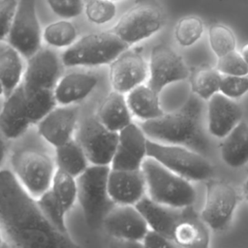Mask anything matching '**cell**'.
Here are the masks:
<instances>
[{
    "label": "cell",
    "mask_w": 248,
    "mask_h": 248,
    "mask_svg": "<svg viewBox=\"0 0 248 248\" xmlns=\"http://www.w3.org/2000/svg\"><path fill=\"white\" fill-rule=\"evenodd\" d=\"M0 228L16 247L72 248L78 246L46 218L37 199L20 184L13 171L0 170Z\"/></svg>",
    "instance_id": "obj_1"
},
{
    "label": "cell",
    "mask_w": 248,
    "mask_h": 248,
    "mask_svg": "<svg viewBox=\"0 0 248 248\" xmlns=\"http://www.w3.org/2000/svg\"><path fill=\"white\" fill-rule=\"evenodd\" d=\"M204 104L193 93L177 109L142 121L140 128L147 139L168 144H178L205 154L209 148L202 126Z\"/></svg>",
    "instance_id": "obj_2"
},
{
    "label": "cell",
    "mask_w": 248,
    "mask_h": 248,
    "mask_svg": "<svg viewBox=\"0 0 248 248\" xmlns=\"http://www.w3.org/2000/svg\"><path fill=\"white\" fill-rule=\"evenodd\" d=\"M148 197L155 202L174 207L192 205L196 190L189 180L166 168L152 157L146 156L141 165Z\"/></svg>",
    "instance_id": "obj_3"
},
{
    "label": "cell",
    "mask_w": 248,
    "mask_h": 248,
    "mask_svg": "<svg viewBox=\"0 0 248 248\" xmlns=\"http://www.w3.org/2000/svg\"><path fill=\"white\" fill-rule=\"evenodd\" d=\"M109 170L108 165H92L76 177L78 200L90 229L100 228L105 216L115 204L108 192Z\"/></svg>",
    "instance_id": "obj_4"
},
{
    "label": "cell",
    "mask_w": 248,
    "mask_h": 248,
    "mask_svg": "<svg viewBox=\"0 0 248 248\" xmlns=\"http://www.w3.org/2000/svg\"><path fill=\"white\" fill-rule=\"evenodd\" d=\"M128 47L111 30L89 33L67 47L62 63L67 67L109 64Z\"/></svg>",
    "instance_id": "obj_5"
},
{
    "label": "cell",
    "mask_w": 248,
    "mask_h": 248,
    "mask_svg": "<svg viewBox=\"0 0 248 248\" xmlns=\"http://www.w3.org/2000/svg\"><path fill=\"white\" fill-rule=\"evenodd\" d=\"M147 156L191 181L209 179L213 168L202 154L178 144H168L147 139Z\"/></svg>",
    "instance_id": "obj_6"
},
{
    "label": "cell",
    "mask_w": 248,
    "mask_h": 248,
    "mask_svg": "<svg viewBox=\"0 0 248 248\" xmlns=\"http://www.w3.org/2000/svg\"><path fill=\"white\" fill-rule=\"evenodd\" d=\"M165 23L162 7L155 0H138L110 29L129 46L149 38Z\"/></svg>",
    "instance_id": "obj_7"
},
{
    "label": "cell",
    "mask_w": 248,
    "mask_h": 248,
    "mask_svg": "<svg viewBox=\"0 0 248 248\" xmlns=\"http://www.w3.org/2000/svg\"><path fill=\"white\" fill-rule=\"evenodd\" d=\"M11 166L20 184L36 199L50 188L56 170L55 163L46 153L34 149L14 152Z\"/></svg>",
    "instance_id": "obj_8"
},
{
    "label": "cell",
    "mask_w": 248,
    "mask_h": 248,
    "mask_svg": "<svg viewBox=\"0 0 248 248\" xmlns=\"http://www.w3.org/2000/svg\"><path fill=\"white\" fill-rule=\"evenodd\" d=\"M61 62L49 48H40L27 58L21 85L28 100L54 95V88L61 78Z\"/></svg>",
    "instance_id": "obj_9"
},
{
    "label": "cell",
    "mask_w": 248,
    "mask_h": 248,
    "mask_svg": "<svg viewBox=\"0 0 248 248\" xmlns=\"http://www.w3.org/2000/svg\"><path fill=\"white\" fill-rule=\"evenodd\" d=\"M43 32L36 12V0H19L8 34L9 45L28 58L41 48Z\"/></svg>",
    "instance_id": "obj_10"
},
{
    "label": "cell",
    "mask_w": 248,
    "mask_h": 248,
    "mask_svg": "<svg viewBox=\"0 0 248 248\" xmlns=\"http://www.w3.org/2000/svg\"><path fill=\"white\" fill-rule=\"evenodd\" d=\"M75 140L92 165L109 166L116 149L118 132L108 129L97 117H90L81 123Z\"/></svg>",
    "instance_id": "obj_11"
},
{
    "label": "cell",
    "mask_w": 248,
    "mask_h": 248,
    "mask_svg": "<svg viewBox=\"0 0 248 248\" xmlns=\"http://www.w3.org/2000/svg\"><path fill=\"white\" fill-rule=\"evenodd\" d=\"M237 201V192L230 183L209 179L206 182L205 203L201 218L211 229L223 230L231 221Z\"/></svg>",
    "instance_id": "obj_12"
},
{
    "label": "cell",
    "mask_w": 248,
    "mask_h": 248,
    "mask_svg": "<svg viewBox=\"0 0 248 248\" xmlns=\"http://www.w3.org/2000/svg\"><path fill=\"white\" fill-rule=\"evenodd\" d=\"M148 85L158 94L169 83L185 79L189 70L182 57L170 46L158 44L150 52Z\"/></svg>",
    "instance_id": "obj_13"
},
{
    "label": "cell",
    "mask_w": 248,
    "mask_h": 248,
    "mask_svg": "<svg viewBox=\"0 0 248 248\" xmlns=\"http://www.w3.org/2000/svg\"><path fill=\"white\" fill-rule=\"evenodd\" d=\"M102 226L111 237L138 243L149 230V227L134 204H114L105 216Z\"/></svg>",
    "instance_id": "obj_14"
},
{
    "label": "cell",
    "mask_w": 248,
    "mask_h": 248,
    "mask_svg": "<svg viewBox=\"0 0 248 248\" xmlns=\"http://www.w3.org/2000/svg\"><path fill=\"white\" fill-rule=\"evenodd\" d=\"M112 90L127 94L147 78L148 66L139 48H127L109 64Z\"/></svg>",
    "instance_id": "obj_15"
},
{
    "label": "cell",
    "mask_w": 248,
    "mask_h": 248,
    "mask_svg": "<svg viewBox=\"0 0 248 248\" xmlns=\"http://www.w3.org/2000/svg\"><path fill=\"white\" fill-rule=\"evenodd\" d=\"M147 137L140 127L130 123L118 132V141L111 169L118 170H141V165L147 156Z\"/></svg>",
    "instance_id": "obj_16"
},
{
    "label": "cell",
    "mask_w": 248,
    "mask_h": 248,
    "mask_svg": "<svg viewBox=\"0 0 248 248\" xmlns=\"http://www.w3.org/2000/svg\"><path fill=\"white\" fill-rule=\"evenodd\" d=\"M78 118V108L59 105L49 110L37 124L39 134L51 145L57 147L73 139Z\"/></svg>",
    "instance_id": "obj_17"
},
{
    "label": "cell",
    "mask_w": 248,
    "mask_h": 248,
    "mask_svg": "<svg viewBox=\"0 0 248 248\" xmlns=\"http://www.w3.org/2000/svg\"><path fill=\"white\" fill-rule=\"evenodd\" d=\"M34 124L30 107L21 83L5 98L0 111V132L7 139H16Z\"/></svg>",
    "instance_id": "obj_18"
},
{
    "label": "cell",
    "mask_w": 248,
    "mask_h": 248,
    "mask_svg": "<svg viewBox=\"0 0 248 248\" xmlns=\"http://www.w3.org/2000/svg\"><path fill=\"white\" fill-rule=\"evenodd\" d=\"M146 190L141 170H109L108 192L115 204H136Z\"/></svg>",
    "instance_id": "obj_19"
},
{
    "label": "cell",
    "mask_w": 248,
    "mask_h": 248,
    "mask_svg": "<svg viewBox=\"0 0 248 248\" xmlns=\"http://www.w3.org/2000/svg\"><path fill=\"white\" fill-rule=\"evenodd\" d=\"M207 109L208 131L217 138H225L242 116L240 106L220 91L208 99Z\"/></svg>",
    "instance_id": "obj_20"
},
{
    "label": "cell",
    "mask_w": 248,
    "mask_h": 248,
    "mask_svg": "<svg viewBox=\"0 0 248 248\" xmlns=\"http://www.w3.org/2000/svg\"><path fill=\"white\" fill-rule=\"evenodd\" d=\"M135 206L144 217L151 230L164 234L173 241V232L183 216L184 207H174L160 203L148 196H143Z\"/></svg>",
    "instance_id": "obj_21"
},
{
    "label": "cell",
    "mask_w": 248,
    "mask_h": 248,
    "mask_svg": "<svg viewBox=\"0 0 248 248\" xmlns=\"http://www.w3.org/2000/svg\"><path fill=\"white\" fill-rule=\"evenodd\" d=\"M98 78L89 73L73 72L62 76L54 88L57 105H72L84 99L96 86Z\"/></svg>",
    "instance_id": "obj_22"
},
{
    "label": "cell",
    "mask_w": 248,
    "mask_h": 248,
    "mask_svg": "<svg viewBox=\"0 0 248 248\" xmlns=\"http://www.w3.org/2000/svg\"><path fill=\"white\" fill-rule=\"evenodd\" d=\"M201 217L191 205L184 207V213L173 232L175 244L184 247H206L209 233Z\"/></svg>",
    "instance_id": "obj_23"
},
{
    "label": "cell",
    "mask_w": 248,
    "mask_h": 248,
    "mask_svg": "<svg viewBox=\"0 0 248 248\" xmlns=\"http://www.w3.org/2000/svg\"><path fill=\"white\" fill-rule=\"evenodd\" d=\"M108 129L119 132L132 122L125 94L112 90L102 101L96 116Z\"/></svg>",
    "instance_id": "obj_24"
},
{
    "label": "cell",
    "mask_w": 248,
    "mask_h": 248,
    "mask_svg": "<svg viewBox=\"0 0 248 248\" xmlns=\"http://www.w3.org/2000/svg\"><path fill=\"white\" fill-rule=\"evenodd\" d=\"M132 115L142 121L157 118L165 112L160 107L159 94L148 84H140L130 90L126 96Z\"/></svg>",
    "instance_id": "obj_25"
},
{
    "label": "cell",
    "mask_w": 248,
    "mask_h": 248,
    "mask_svg": "<svg viewBox=\"0 0 248 248\" xmlns=\"http://www.w3.org/2000/svg\"><path fill=\"white\" fill-rule=\"evenodd\" d=\"M221 156L232 168L241 167L248 162V124L245 121H239L225 137Z\"/></svg>",
    "instance_id": "obj_26"
},
{
    "label": "cell",
    "mask_w": 248,
    "mask_h": 248,
    "mask_svg": "<svg viewBox=\"0 0 248 248\" xmlns=\"http://www.w3.org/2000/svg\"><path fill=\"white\" fill-rule=\"evenodd\" d=\"M20 56L10 45L0 50V82L4 98L10 96L21 82L24 70Z\"/></svg>",
    "instance_id": "obj_27"
},
{
    "label": "cell",
    "mask_w": 248,
    "mask_h": 248,
    "mask_svg": "<svg viewBox=\"0 0 248 248\" xmlns=\"http://www.w3.org/2000/svg\"><path fill=\"white\" fill-rule=\"evenodd\" d=\"M88 159L76 140H71L55 147L56 168L78 177L88 167Z\"/></svg>",
    "instance_id": "obj_28"
},
{
    "label": "cell",
    "mask_w": 248,
    "mask_h": 248,
    "mask_svg": "<svg viewBox=\"0 0 248 248\" xmlns=\"http://www.w3.org/2000/svg\"><path fill=\"white\" fill-rule=\"evenodd\" d=\"M222 75L212 67H201L191 76V88L194 94L202 100H208L220 89Z\"/></svg>",
    "instance_id": "obj_29"
},
{
    "label": "cell",
    "mask_w": 248,
    "mask_h": 248,
    "mask_svg": "<svg viewBox=\"0 0 248 248\" xmlns=\"http://www.w3.org/2000/svg\"><path fill=\"white\" fill-rule=\"evenodd\" d=\"M50 189L67 213L78 199L77 178L61 169L56 168Z\"/></svg>",
    "instance_id": "obj_30"
},
{
    "label": "cell",
    "mask_w": 248,
    "mask_h": 248,
    "mask_svg": "<svg viewBox=\"0 0 248 248\" xmlns=\"http://www.w3.org/2000/svg\"><path fill=\"white\" fill-rule=\"evenodd\" d=\"M78 31L69 20L63 19L49 23L43 31L44 41L52 46L68 47L77 41Z\"/></svg>",
    "instance_id": "obj_31"
},
{
    "label": "cell",
    "mask_w": 248,
    "mask_h": 248,
    "mask_svg": "<svg viewBox=\"0 0 248 248\" xmlns=\"http://www.w3.org/2000/svg\"><path fill=\"white\" fill-rule=\"evenodd\" d=\"M37 202L44 215L50 222V224L59 232L68 234L65 222L66 212L62 208L61 204L57 201L55 195L50 188L46 191L42 196L37 198Z\"/></svg>",
    "instance_id": "obj_32"
},
{
    "label": "cell",
    "mask_w": 248,
    "mask_h": 248,
    "mask_svg": "<svg viewBox=\"0 0 248 248\" xmlns=\"http://www.w3.org/2000/svg\"><path fill=\"white\" fill-rule=\"evenodd\" d=\"M203 33V22L196 16H187L178 20L174 28V36L182 46L195 44Z\"/></svg>",
    "instance_id": "obj_33"
},
{
    "label": "cell",
    "mask_w": 248,
    "mask_h": 248,
    "mask_svg": "<svg viewBox=\"0 0 248 248\" xmlns=\"http://www.w3.org/2000/svg\"><path fill=\"white\" fill-rule=\"evenodd\" d=\"M208 38L210 46L218 57L235 49L236 42L233 32L222 23H213L210 25Z\"/></svg>",
    "instance_id": "obj_34"
},
{
    "label": "cell",
    "mask_w": 248,
    "mask_h": 248,
    "mask_svg": "<svg viewBox=\"0 0 248 248\" xmlns=\"http://www.w3.org/2000/svg\"><path fill=\"white\" fill-rule=\"evenodd\" d=\"M86 17L95 24L110 21L116 15V6L110 0H88L84 5Z\"/></svg>",
    "instance_id": "obj_35"
},
{
    "label": "cell",
    "mask_w": 248,
    "mask_h": 248,
    "mask_svg": "<svg viewBox=\"0 0 248 248\" xmlns=\"http://www.w3.org/2000/svg\"><path fill=\"white\" fill-rule=\"evenodd\" d=\"M216 69L223 75L248 76V64L235 49L218 57Z\"/></svg>",
    "instance_id": "obj_36"
},
{
    "label": "cell",
    "mask_w": 248,
    "mask_h": 248,
    "mask_svg": "<svg viewBox=\"0 0 248 248\" xmlns=\"http://www.w3.org/2000/svg\"><path fill=\"white\" fill-rule=\"evenodd\" d=\"M219 91L232 99L242 96L248 91V76L223 75Z\"/></svg>",
    "instance_id": "obj_37"
},
{
    "label": "cell",
    "mask_w": 248,
    "mask_h": 248,
    "mask_svg": "<svg viewBox=\"0 0 248 248\" xmlns=\"http://www.w3.org/2000/svg\"><path fill=\"white\" fill-rule=\"evenodd\" d=\"M52 12L63 18H73L81 14L84 9L82 0H46Z\"/></svg>",
    "instance_id": "obj_38"
},
{
    "label": "cell",
    "mask_w": 248,
    "mask_h": 248,
    "mask_svg": "<svg viewBox=\"0 0 248 248\" xmlns=\"http://www.w3.org/2000/svg\"><path fill=\"white\" fill-rule=\"evenodd\" d=\"M17 3V0H0V41L8 37Z\"/></svg>",
    "instance_id": "obj_39"
},
{
    "label": "cell",
    "mask_w": 248,
    "mask_h": 248,
    "mask_svg": "<svg viewBox=\"0 0 248 248\" xmlns=\"http://www.w3.org/2000/svg\"><path fill=\"white\" fill-rule=\"evenodd\" d=\"M142 245L145 247H171L175 246L174 241L168 238L164 234L154 231V230H148L145 235L143 236Z\"/></svg>",
    "instance_id": "obj_40"
},
{
    "label": "cell",
    "mask_w": 248,
    "mask_h": 248,
    "mask_svg": "<svg viewBox=\"0 0 248 248\" xmlns=\"http://www.w3.org/2000/svg\"><path fill=\"white\" fill-rule=\"evenodd\" d=\"M7 138L0 132V167L3 163V161L5 160L6 154H7Z\"/></svg>",
    "instance_id": "obj_41"
},
{
    "label": "cell",
    "mask_w": 248,
    "mask_h": 248,
    "mask_svg": "<svg viewBox=\"0 0 248 248\" xmlns=\"http://www.w3.org/2000/svg\"><path fill=\"white\" fill-rule=\"evenodd\" d=\"M240 54L242 55V57L244 58L246 63L248 64V44H246L242 46V48L240 50Z\"/></svg>",
    "instance_id": "obj_42"
},
{
    "label": "cell",
    "mask_w": 248,
    "mask_h": 248,
    "mask_svg": "<svg viewBox=\"0 0 248 248\" xmlns=\"http://www.w3.org/2000/svg\"><path fill=\"white\" fill-rule=\"evenodd\" d=\"M243 194L246 198V200H248V177L244 183V186H243Z\"/></svg>",
    "instance_id": "obj_43"
},
{
    "label": "cell",
    "mask_w": 248,
    "mask_h": 248,
    "mask_svg": "<svg viewBox=\"0 0 248 248\" xmlns=\"http://www.w3.org/2000/svg\"><path fill=\"white\" fill-rule=\"evenodd\" d=\"M2 241H3V232H2V230L0 228V245H1Z\"/></svg>",
    "instance_id": "obj_44"
},
{
    "label": "cell",
    "mask_w": 248,
    "mask_h": 248,
    "mask_svg": "<svg viewBox=\"0 0 248 248\" xmlns=\"http://www.w3.org/2000/svg\"><path fill=\"white\" fill-rule=\"evenodd\" d=\"M1 95H3V87H2V84H1V82H0V96Z\"/></svg>",
    "instance_id": "obj_45"
},
{
    "label": "cell",
    "mask_w": 248,
    "mask_h": 248,
    "mask_svg": "<svg viewBox=\"0 0 248 248\" xmlns=\"http://www.w3.org/2000/svg\"><path fill=\"white\" fill-rule=\"evenodd\" d=\"M110 1H120V0H110Z\"/></svg>",
    "instance_id": "obj_46"
}]
</instances>
